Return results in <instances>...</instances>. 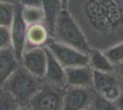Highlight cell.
I'll list each match as a JSON object with an SVG mask.
<instances>
[{"mask_svg":"<svg viewBox=\"0 0 123 110\" xmlns=\"http://www.w3.org/2000/svg\"><path fill=\"white\" fill-rule=\"evenodd\" d=\"M66 9L92 49L104 51L123 41V11L114 0H80V4L69 1Z\"/></svg>","mask_w":123,"mask_h":110,"instance_id":"cell-1","label":"cell"},{"mask_svg":"<svg viewBox=\"0 0 123 110\" xmlns=\"http://www.w3.org/2000/svg\"><path fill=\"white\" fill-rule=\"evenodd\" d=\"M52 39L87 54L92 50L81 27L68 9H63L57 17Z\"/></svg>","mask_w":123,"mask_h":110,"instance_id":"cell-2","label":"cell"},{"mask_svg":"<svg viewBox=\"0 0 123 110\" xmlns=\"http://www.w3.org/2000/svg\"><path fill=\"white\" fill-rule=\"evenodd\" d=\"M43 85L42 80L26 70L22 65L6 82L2 90L14 96L19 105H29L32 97Z\"/></svg>","mask_w":123,"mask_h":110,"instance_id":"cell-3","label":"cell"},{"mask_svg":"<svg viewBox=\"0 0 123 110\" xmlns=\"http://www.w3.org/2000/svg\"><path fill=\"white\" fill-rule=\"evenodd\" d=\"M46 47L65 69L87 65L89 63V54L57 41L52 38L48 42Z\"/></svg>","mask_w":123,"mask_h":110,"instance_id":"cell-4","label":"cell"},{"mask_svg":"<svg viewBox=\"0 0 123 110\" xmlns=\"http://www.w3.org/2000/svg\"><path fill=\"white\" fill-rule=\"evenodd\" d=\"M64 91L43 83L41 90L30 101L29 106L32 110H62Z\"/></svg>","mask_w":123,"mask_h":110,"instance_id":"cell-5","label":"cell"},{"mask_svg":"<svg viewBox=\"0 0 123 110\" xmlns=\"http://www.w3.org/2000/svg\"><path fill=\"white\" fill-rule=\"evenodd\" d=\"M122 86L123 79L116 72L104 73L94 71L93 89L107 99L116 102L121 94Z\"/></svg>","mask_w":123,"mask_h":110,"instance_id":"cell-6","label":"cell"},{"mask_svg":"<svg viewBox=\"0 0 123 110\" xmlns=\"http://www.w3.org/2000/svg\"><path fill=\"white\" fill-rule=\"evenodd\" d=\"M11 37V46L16 53L18 59L21 61L22 55L27 45V30L28 25L21 15V6L18 4L16 6L14 19L9 27Z\"/></svg>","mask_w":123,"mask_h":110,"instance_id":"cell-7","label":"cell"},{"mask_svg":"<svg viewBox=\"0 0 123 110\" xmlns=\"http://www.w3.org/2000/svg\"><path fill=\"white\" fill-rule=\"evenodd\" d=\"M20 63L26 70L42 80L47 68L46 47L27 49L22 55Z\"/></svg>","mask_w":123,"mask_h":110,"instance_id":"cell-8","label":"cell"},{"mask_svg":"<svg viewBox=\"0 0 123 110\" xmlns=\"http://www.w3.org/2000/svg\"><path fill=\"white\" fill-rule=\"evenodd\" d=\"M95 94L92 88L66 87L63 95L62 110H83L90 106Z\"/></svg>","mask_w":123,"mask_h":110,"instance_id":"cell-9","label":"cell"},{"mask_svg":"<svg viewBox=\"0 0 123 110\" xmlns=\"http://www.w3.org/2000/svg\"><path fill=\"white\" fill-rule=\"evenodd\" d=\"M47 53V68L42 79L44 84L65 89L67 87L66 74L65 68L56 60V58L52 55V53L46 47Z\"/></svg>","mask_w":123,"mask_h":110,"instance_id":"cell-10","label":"cell"},{"mask_svg":"<svg viewBox=\"0 0 123 110\" xmlns=\"http://www.w3.org/2000/svg\"><path fill=\"white\" fill-rule=\"evenodd\" d=\"M67 87L92 88L94 70L88 64L65 69Z\"/></svg>","mask_w":123,"mask_h":110,"instance_id":"cell-11","label":"cell"},{"mask_svg":"<svg viewBox=\"0 0 123 110\" xmlns=\"http://www.w3.org/2000/svg\"><path fill=\"white\" fill-rule=\"evenodd\" d=\"M20 61L16 56L12 47L0 50V89L16 70L20 66Z\"/></svg>","mask_w":123,"mask_h":110,"instance_id":"cell-12","label":"cell"},{"mask_svg":"<svg viewBox=\"0 0 123 110\" xmlns=\"http://www.w3.org/2000/svg\"><path fill=\"white\" fill-rule=\"evenodd\" d=\"M51 38V32L45 23L28 26L26 50L31 48L46 47Z\"/></svg>","mask_w":123,"mask_h":110,"instance_id":"cell-13","label":"cell"},{"mask_svg":"<svg viewBox=\"0 0 123 110\" xmlns=\"http://www.w3.org/2000/svg\"><path fill=\"white\" fill-rule=\"evenodd\" d=\"M88 65L94 71L104 72V73H113L115 72V69H116L112 63L106 56L104 52L99 49L91 50V52H89Z\"/></svg>","mask_w":123,"mask_h":110,"instance_id":"cell-14","label":"cell"},{"mask_svg":"<svg viewBox=\"0 0 123 110\" xmlns=\"http://www.w3.org/2000/svg\"><path fill=\"white\" fill-rule=\"evenodd\" d=\"M42 8L45 13V24L52 37L54 25L60 13L63 10L62 0H42Z\"/></svg>","mask_w":123,"mask_h":110,"instance_id":"cell-15","label":"cell"},{"mask_svg":"<svg viewBox=\"0 0 123 110\" xmlns=\"http://www.w3.org/2000/svg\"><path fill=\"white\" fill-rule=\"evenodd\" d=\"M21 15L28 26L45 23V13L42 6H21Z\"/></svg>","mask_w":123,"mask_h":110,"instance_id":"cell-16","label":"cell"},{"mask_svg":"<svg viewBox=\"0 0 123 110\" xmlns=\"http://www.w3.org/2000/svg\"><path fill=\"white\" fill-rule=\"evenodd\" d=\"M17 5L10 2H0V27L9 28L11 26Z\"/></svg>","mask_w":123,"mask_h":110,"instance_id":"cell-17","label":"cell"},{"mask_svg":"<svg viewBox=\"0 0 123 110\" xmlns=\"http://www.w3.org/2000/svg\"><path fill=\"white\" fill-rule=\"evenodd\" d=\"M90 108L92 110H118L115 101L107 99L105 96L97 93L96 91L90 104Z\"/></svg>","mask_w":123,"mask_h":110,"instance_id":"cell-18","label":"cell"},{"mask_svg":"<svg viewBox=\"0 0 123 110\" xmlns=\"http://www.w3.org/2000/svg\"><path fill=\"white\" fill-rule=\"evenodd\" d=\"M103 52L115 67L123 63V41L110 46Z\"/></svg>","mask_w":123,"mask_h":110,"instance_id":"cell-19","label":"cell"},{"mask_svg":"<svg viewBox=\"0 0 123 110\" xmlns=\"http://www.w3.org/2000/svg\"><path fill=\"white\" fill-rule=\"evenodd\" d=\"M18 106H19V104L14 96L8 92L2 90L0 94V110H14Z\"/></svg>","mask_w":123,"mask_h":110,"instance_id":"cell-20","label":"cell"},{"mask_svg":"<svg viewBox=\"0 0 123 110\" xmlns=\"http://www.w3.org/2000/svg\"><path fill=\"white\" fill-rule=\"evenodd\" d=\"M8 47H12L9 28L0 27V50Z\"/></svg>","mask_w":123,"mask_h":110,"instance_id":"cell-21","label":"cell"},{"mask_svg":"<svg viewBox=\"0 0 123 110\" xmlns=\"http://www.w3.org/2000/svg\"><path fill=\"white\" fill-rule=\"evenodd\" d=\"M20 6H42V0H18Z\"/></svg>","mask_w":123,"mask_h":110,"instance_id":"cell-22","label":"cell"},{"mask_svg":"<svg viewBox=\"0 0 123 110\" xmlns=\"http://www.w3.org/2000/svg\"><path fill=\"white\" fill-rule=\"evenodd\" d=\"M116 103H117V105L118 107V110H123V86L122 90H121V94L118 98V100L116 101Z\"/></svg>","mask_w":123,"mask_h":110,"instance_id":"cell-23","label":"cell"},{"mask_svg":"<svg viewBox=\"0 0 123 110\" xmlns=\"http://www.w3.org/2000/svg\"><path fill=\"white\" fill-rule=\"evenodd\" d=\"M115 72L119 75V77H120V78L123 79V63H121L120 64H118V65L116 66Z\"/></svg>","mask_w":123,"mask_h":110,"instance_id":"cell-24","label":"cell"},{"mask_svg":"<svg viewBox=\"0 0 123 110\" xmlns=\"http://www.w3.org/2000/svg\"><path fill=\"white\" fill-rule=\"evenodd\" d=\"M14 110H32L29 105H19Z\"/></svg>","mask_w":123,"mask_h":110,"instance_id":"cell-25","label":"cell"},{"mask_svg":"<svg viewBox=\"0 0 123 110\" xmlns=\"http://www.w3.org/2000/svg\"><path fill=\"white\" fill-rule=\"evenodd\" d=\"M62 2L63 8H64V9H66V8H67V5H68V2H69V0H62Z\"/></svg>","mask_w":123,"mask_h":110,"instance_id":"cell-26","label":"cell"},{"mask_svg":"<svg viewBox=\"0 0 123 110\" xmlns=\"http://www.w3.org/2000/svg\"><path fill=\"white\" fill-rule=\"evenodd\" d=\"M0 2H10L14 4H18V0H0Z\"/></svg>","mask_w":123,"mask_h":110,"instance_id":"cell-27","label":"cell"},{"mask_svg":"<svg viewBox=\"0 0 123 110\" xmlns=\"http://www.w3.org/2000/svg\"><path fill=\"white\" fill-rule=\"evenodd\" d=\"M83 110H92V109H91L90 106H89V107H86V108H85V109H83Z\"/></svg>","mask_w":123,"mask_h":110,"instance_id":"cell-28","label":"cell"},{"mask_svg":"<svg viewBox=\"0 0 123 110\" xmlns=\"http://www.w3.org/2000/svg\"><path fill=\"white\" fill-rule=\"evenodd\" d=\"M1 91H2V90H1V89H0V94H1Z\"/></svg>","mask_w":123,"mask_h":110,"instance_id":"cell-29","label":"cell"}]
</instances>
